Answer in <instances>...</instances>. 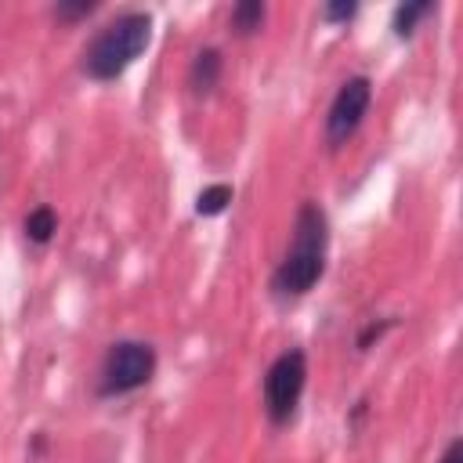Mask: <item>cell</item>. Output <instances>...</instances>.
Returning a JSON list of instances; mask_svg holds the SVG:
<instances>
[{
	"mask_svg": "<svg viewBox=\"0 0 463 463\" xmlns=\"http://www.w3.org/2000/svg\"><path fill=\"white\" fill-rule=\"evenodd\" d=\"M326 246H329V224L315 199H304L293 217V239L275 268L271 289L279 297H304L326 271Z\"/></svg>",
	"mask_w": 463,
	"mask_h": 463,
	"instance_id": "cell-1",
	"label": "cell"
},
{
	"mask_svg": "<svg viewBox=\"0 0 463 463\" xmlns=\"http://www.w3.org/2000/svg\"><path fill=\"white\" fill-rule=\"evenodd\" d=\"M148 36H152V18L141 14V11H127L119 14L116 22H109L83 51V72L90 80H116L123 76L134 58L148 47Z\"/></svg>",
	"mask_w": 463,
	"mask_h": 463,
	"instance_id": "cell-2",
	"label": "cell"
},
{
	"mask_svg": "<svg viewBox=\"0 0 463 463\" xmlns=\"http://www.w3.org/2000/svg\"><path fill=\"white\" fill-rule=\"evenodd\" d=\"M156 373V351L141 340H116L105 351L101 362V380H98V394L101 398H116V394H130L137 387H145Z\"/></svg>",
	"mask_w": 463,
	"mask_h": 463,
	"instance_id": "cell-3",
	"label": "cell"
},
{
	"mask_svg": "<svg viewBox=\"0 0 463 463\" xmlns=\"http://www.w3.org/2000/svg\"><path fill=\"white\" fill-rule=\"evenodd\" d=\"M304 383H307V358L304 351H282L271 365H268V376H264V412L271 423H289L297 405H300V394H304Z\"/></svg>",
	"mask_w": 463,
	"mask_h": 463,
	"instance_id": "cell-4",
	"label": "cell"
},
{
	"mask_svg": "<svg viewBox=\"0 0 463 463\" xmlns=\"http://www.w3.org/2000/svg\"><path fill=\"white\" fill-rule=\"evenodd\" d=\"M369 101H373V87H369L365 76H351V80L340 83V90L329 105V116H326V141L333 148L344 145L362 127V119L369 112Z\"/></svg>",
	"mask_w": 463,
	"mask_h": 463,
	"instance_id": "cell-5",
	"label": "cell"
},
{
	"mask_svg": "<svg viewBox=\"0 0 463 463\" xmlns=\"http://www.w3.org/2000/svg\"><path fill=\"white\" fill-rule=\"evenodd\" d=\"M217 76H221V54H217L213 47L199 51L195 61H192V72H188L192 90H195V94H210V90L217 87Z\"/></svg>",
	"mask_w": 463,
	"mask_h": 463,
	"instance_id": "cell-6",
	"label": "cell"
},
{
	"mask_svg": "<svg viewBox=\"0 0 463 463\" xmlns=\"http://www.w3.org/2000/svg\"><path fill=\"white\" fill-rule=\"evenodd\" d=\"M264 4L260 0H242V4H235L232 7V29L239 33V36H250V33H257L260 25H264Z\"/></svg>",
	"mask_w": 463,
	"mask_h": 463,
	"instance_id": "cell-7",
	"label": "cell"
},
{
	"mask_svg": "<svg viewBox=\"0 0 463 463\" xmlns=\"http://www.w3.org/2000/svg\"><path fill=\"white\" fill-rule=\"evenodd\" d=\"M58 232V217H54V210L51 206H36V210H29L25 213V235L33 239V242H47L51 235Z\"/></svg>",
	"mask_w": 463,
	"mask_h": 463,
	"instance_id": "cell-8",
	"label": "cell"
},
{
	"mask_svg": "<svg viewBox=\"0 0 463 463\" xmlns=\"http://www.w3.org/2000/svg\"><path fill=\"white\" fill-rule=\"evenodd\" d=\"M232 184H210V188H203L199 195H195V213L199 217H213V213H221L228 203H232Z\"/></svg>",
	"mask_w": 463,
	"mask_h": 463,
	"instance_id": "cell-9",
	"label": "cell"
},
{
	"mask_svg": "<svg viewBox=\"0 0 463 463\" xmlns=\"http://www.w3.org/2000/svg\"><path fill=\"white\" fill-rule=\"evenodd\" d=\"M430 11H434V4H427V0H423V4H402V7L394 11V33H398V36H409V33L416 29V22L427 18Z\"/></svg>",
	"mask_w": 463,
	"mask_h": 463,
	"instance_id": "cell-10",
	"label": "cell"
},
{
	"mask_svg": "<svg viewBox=\"0 0 463 463\" xmlns=\"http://www.w3.org/2000/svg\"><path fill=\"white\" fill-rule=\"evenodd\" d=\"M354 11H358V4H326L322 18H326V22H347Z\"/></svg>",
	"mask_w": 463,
	"mask_h": 463,
	"instance_id": "cell-11",
	"label": "cell"
},
{
	"mask_svg": "<svg viewBox=\"0 0 463 463\" xmlns=\"http://www.w3.org/2000/svg\"><path fill=\"white\" fill-rule=\"evenodd\" d=\"M90 11H94V4H58L54 7L58 18H80V14H90Z\"/></svg>",
	"mask_w": 463,
	"mask_h": 463,
	"instance_id": "cell-12",
	"label": "cell"
},
{
	"mask_svg": "<svg viewBox=\"0 0 463 463\" xmlns=\"http://www.w3.org/2000/svg\"><path fill=\"white\" fill-rule=\"evenodd\" d=\"M441 463H463V441H452L441 456Z\"/></svg>",
	"mask_w": 463,
	"mask_h": 463,
	"instance_id": "cell-13",
	"label": "cell"
}]
</instances>
